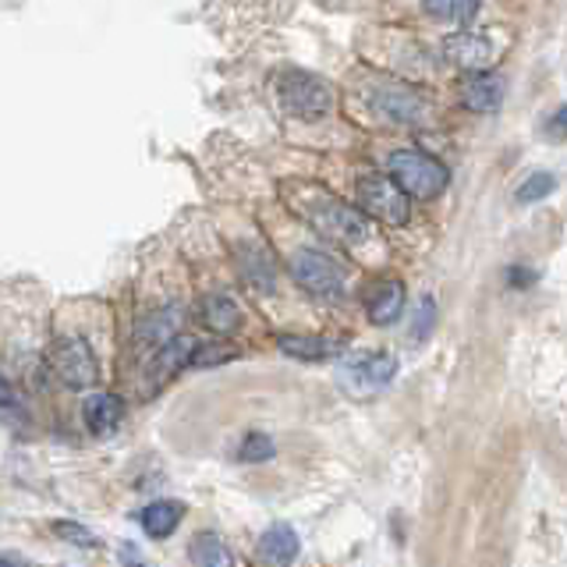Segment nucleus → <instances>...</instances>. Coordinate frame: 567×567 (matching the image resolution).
Listing matches in <instances>:
<instances>
[{"label": "nucleus", "mask_w": 567, "mask_h": 567, "mask_svg": "<svg viewBox=\"0 0 567 567\" xmlns=\"http://www.w3.org/2000/svg\"><path fill=\"white\" fill-rule=\"evenodd\" d=\"M554 188H557V177H554V174H546V171H536L525 185H518V192H514V203L532 206V203L546 199V195L554 192Z\"/></svg>", "instance_id": "nucleus-22"}, {"label": "nucleus", "mask_w": 567, "mask_h": 567, "mask_svg": "<svg viewBox=\"0 0 567 567\" xmlns=\"http://www.w3.org/2000/svg\"><path fill=\"white\" fill-rule=\"evenodd\" d=\"M47 362L53 369V377H58L68 390H89L100 377L96 354L82 337H61V341H53Z\"/></svg>", "instance_id": "nucleus-4"}, {"label": "nucleus", "mask_w": 567, "mask_h": 567, "mask_svg": "<svg viewBox=\"0 0 567 567\" xmlns=\"http://www.w3.org/2000/svg\"><path fill=\"white\" fill-rule=\"evenodd\" d=\"M436 323V301L433 298H419V309H415V323H412V337L415 341H425Z\"/></svg>", "instance_id": "nucleus-24"}, {"label": "nucleus", "mask_w": 567, "mask_h": 567, "mask_svg": "<svg viewBox=\"0 0 567 567\" xmlns=\"http://www.w3.org/2000/svg\"><path fill=\"white\" fill-rule=\"evenodd\" d=\"M274 440L266 436V433H248L245 440H241V447H238V457L241 461H270L274 457Z\"/></svg>", "instance_id": "nucleus-23"}, {"label": "nucleus", "mask_w": 567, "mask_h": 567, "mask_svg": "<svg viewBox=\"0 0 567 567\" xmlns=\"http://www.w3.org/2000/svg\"><path fill=\"white\" fill-rule=\"evenodd\" d=\"M386 171L401 185V192L412 195V199H436V195L447 188V182H451L447 167H443L436 156L419 153V150H398V153H390Z\"/></svg>", "instance_id": "nucleus-2"}, {"label": "nucleus", "mask_w": 567, "mask_h": 567, "mask_svg": "<svg viewBox=\"0 0 567 567\" xmlns=\"http://www.w3.org/2000/svg\"><path fill=\"white\" fill-rule=\"evenodd\" d=\"M344 377H348L351 390H359V394H369V390H383L390 380L398 377V359H394V354H383V351L354 354V359L344 362Z\"/></svg>", "instance_id": "nucleus-8"}, {"label": "nucleus", "mask_w": 567, "mask_h": 567, "mask_svg": "<svg viewBox=\"0 0 567 567\" xmlns=\"http://www.w3.org/2000/svg\"><path fill=\"white\" fill-rule=\"evenodd\" d=\"M182 518H185V504H177V501H156L138 514L142 528H146V536L153 539H167L171 532L182 525Z\"/></svg>", "instance_id": "nucleus-18"}, {"label": "nucleus", "mask_w": 567, "mask_h": 567, "mask_svg": "<svg viewBox=\"0 0 567 567\" xmlns=\"http://www.w3.org/2000/svg\"><path fill=\"white\" fill-rule=\"evenodd\" d=\"M277 348L284 354H291V359H306V362H327V359H337V354H341V344L327 341V337H291V333H284V337H277Z\"/></svg>", "instance_id": "nucleus-17"}, {"label": "nucleus", "mask_w": 567, "mask_h": 567, "mask_svg": "<svg viewBox=\"0 0 567 567\" xmlns=\"http://www.w3.org/2000/svg\"><path fill=\"white\" fill-rule=\"evenodd\" d=\"M298 549H301V543H298V532L291 528V525H284V522H277V525H270L259 536V557L266 560V564H291L295 557H298Z\"/></svg>", "instance_id": "nucleus-13"}, {"label": "nucleus", "mask_w": 567, "mask_h": 567, "mask_svg": "<svg viewBox=\"0 0 567 567\" xmlns=\"http://www.w3.org/2000/svg\"><path fill=\"white\" fill-rule=\"evenodd\" d=\"M195 348H199V341H195V337H188V333H174L171 341L153 348L150 351V365H146V372H150V390L164 386L171 377H177L182 369H188Z\"/></svg>", "instance_id": "nucleus-7"}, {"label": "nucleus", "mask_w": 567, "mask_h": 567, "mask_svg": "<svg viewBox=\"0 0 567 567\" xmlns=\"http://www.w3.org/2000/svg\"><path fill=\"white\" fill-rule=\"evenodd\" d=\"M443 53H447V61L457 64V68H478L483 71L493 58V47L486 35H475V32H457L451 35L447 43H443Z\"/></svg>", "instance_id": "nucleus-12"}, {"label": "nucleus", "mask_w": 567, "mask_h": 567, "mask_svg": "<svg viewBox=\"0 0 567 567\" xmlns=\"http://www.w3.org/2000/svg\"><path fill=\"white\" fill-rule=\"evenodd\" d=\"M372 111L394 124H419V121H425V114H430V106H425V100L419 93H412V89L383 85L372 93Z\"/></svg>", "instance_id": "nucleus-9"}, {"label": "nucleus", "mask_w": 567, "mask_h": 567, "mask_svg": "<svg viewBox=\"0 0 567 567\" xmlns=\"http://www.w3.org/2000/svg\"><path fill=\"white\" fill-rule=\"evenodd\" d=\"M507 280L514 284V288H528V284H536V274H532V270H511Z\"/></svg>", "instance_id": "nucleus-29"}, {"label": "nucleus", "mask_w": 567, "mask_h": 567, "mask_svg": "<svg viewBox=\"0 0 567 567\" xmlns=\"http://www.w3.org/2000/svg\"><path fill=\"white\" fill-rule=\"evenodd\" d=\"M504 79L501 75H475V79H468V85H465V106L468 111H475V114H493V111H501L504 106Z\"/></svg>", "instance_id": "nucleus-14"}, {"label": "nucleus", "mask_w": 567, "mask_h": 567, "mask_svg": "<svg viewBox=\"0 0 567 567\" xmlns=\"http://www.w3.org/2000/svg\"><path fill=\"white\" fill-rule=\"evenodd\" d=\"M182 309L177 306H167V309H153V312H146L138 319V327H135V341H138V348H146V351H153V348H159L164 341H171L174 333H182Z\"/></svg>", "instance_id": "nucleus-10"}, {"label": "nucleus", "mask_w": 567, "mask_h": 567, "mask_svg": "<svg viewBox=\"0 0 567 567\" xmlns=\"http://www.w3.org/2000/svg\"><path fill=\"white\" fill-rule=\"evenodd\" d=\"M369 319L377 327H390L401 319V309H404V284L401 280H380L377 288L369 291Z\"/></svg>", "instance_id": "nucleus-11"}, {"label": "nucleus", "mask_w": 567, "mask_h": 567, "mask_svg": "<svg viewBox=\"0 0 567 567\" xmlns=\"http://www.w3.org/2000/svg\"><path fill=\"white\" fill-rule=\"evenodd\" d=\"M82 415H85V425H89V430H93L96 436H103V433H114L117 425H121V419H124V404H121L117 394H93V398L85 401Z\"/></svg>", "instance_id": "nucleus-16"}, {"label": "nucleus", "mask_w": 567, "mask_h": 567, "mask_svg": "<svg viewBox=\"0 0 567 567\" xmlns=\"http://www.w3.org/2000/svg\"><path fill=\"white\" fill-rule=\"evenodd\" d=\"M280 106L298 121H319L333 111V93L323 79L309 75V71H284L277 79Z\"/></svg>", "instance_id": "nucleus-3"}, {"label": "nucleus", "mask_w": 567, "mask_h": 567, "mask_svg": "<svg viewBox=\"0 0 567 567\" xmlns=\"http://www.w3.org/2000/svg\"><path fill=\"white\" fill-rule=\"evenodd\" d=\"M235 359V351L230 348H220V344H199L192 354V369H203V365H217V362H230Z\"/></svg>", "instance_id": "nucleus-26"}, {"label": "nucleus", "mask_w": 567, "mask_h": 567, "mask_svg": "<svg viewBox=\"0 0 567 567\" xmlns=\"http://www.w3.org/2000/svg\"><path fill=\"white\" fill-rule=\"evenodd\" d=\"M291 277L319 298H333L344 291V270L327 252H316V248H301V252L291 256Z\"/></svg>", "instance_id": "nucleus-6"}, {"label": "nucleus", "mask_w": 567, "mask_h": 567, "mask_svg": "<svg viewBox=\"0 0 567 567\" xmlns=\"http://www.w3.org/2000/svg\"><path fill=\"white\" fill-rule=\"evenodd\" d=\"M241 274L256 284L259 291H274V259L259 245H241Z\"/></svg>", "instance_id": "nucleus-19"}, {"label": "nucleus", "mask_w": 567, "mask_h": 567, "mask_svg": "<svg viewBox=\"0 0 567 567\" xmlns=\"http://www.w3.org/2000/svg\"><path fill=\"white\" fill-rule=\"evenodd\" d=\"M546 132H549V135H557V138H567V106H560V111H557L554 117H549Z\"/></svg>", "instance_id": "nucleus-28"}, {"label": "nucleus", "mask_w": 567, "mask_h": 567, "mask_svg": "<svg viewBox=\"0 0 567 567\" xmlns=\"http://www.w3.org/2000/svg\"><path fill=\"white\" fill-rule=\"evenodd\" d=\"M53 532H58L61 539H68L71 546H96V532H89L85 525H75V522H58L53 525Z\"/></svg>", "instance_id": "nucleus-25"}, {"label": "nucleus", "mask_w": 567, "mask_h": 567, "mask_svg": "<svg viewBox=\"0 0 567 567\" xmlns=\"http://www.w3.org/2000/svg\"><path fill=\"white\" fill-rule=\"evenodd\" d=\"M188 557H192V564H206V567L235 564V557H230V549L224 546V539L217 536V532H203V536H195Z\"/></svg>", "instance_id": "nucleus-20"}, {"label": "nucleus", "mask_w": 567, "mask_h": 567, "mask_svg": "<svg viewBox=\"0 0 567 567\" xmlns=\"http://www.w3.org/2000/svg\"><path fill=\"white\" fill-rule=\"evenodd\" d=\"M199 316H203V323L220 337L235 333L241 327V309L230 295H206L199 306Z\"/></svg>", "instance_id": "nucleus-15"}, {"label": "nucleus", "mask_w": 567, "mask_h": 567, "mask_svg": "<svg viewBox=\"0 0 567 567\" xmlns=\"http://www.w3.org/2000/svg\"><path fill=\"white\" fill-rule=\"evenodd\" d=\"M301 199H291V209L306 217L319 235L337 245H362L369 241V220L362 209H351L316 185H298Z\"/></svg>", "instance_id": "nucleus-1"}, {"label": "nucleus", "mask_w": 567, "mask_h": 567, "mask_svg": "<svg viewBox=\"0 0 567 567\" xmlns=\"http://www.w3.org/2000/svg\"><path fill=\"white\" fill-rule=\"evenodd\" d=\"M359 203L369 217H377L390 227H404L412 217V206H408V195L401 185L386 174H362L359 177Z\"/></svg>", "instance_id": "nucleus-5"}, {"label": "nucleus", "mask_w": 567, "mask_h": 567, "mask_svg": "<svg viewBox=\"0 0 567 567\" xmlns=\"http://www.w3.org/2000/svg\"><path fill=\"white\" fill-rule=\"evenodd\" d=\"M425 11L447 25H468L478 14V0H422Z\"/></svg>", "instance_id": "nucleus-21"}, {"label": "nucleus", "mask_w": 567, "mask_h": 567, "mask_svg": "<svg viewBox=\"0 0 567 567\" xmlns=\"http://www.w3.org/2000/svg\"><path fill=\"white\" fill-rule=\"evenodd\" d=\"M18 408V394H14V386L0 377V412H14Z\"/></svg>", "instance_id": "nucleus-27"}]
</instances>
